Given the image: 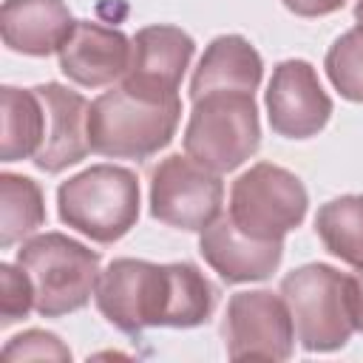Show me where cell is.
<instances>
[{"instance_id": "obj_18", "label": "cell", "mask_w": 363, "mask_h": 363, "mask_svg": "<svg viewBox=\"0 0 363 363\" xmlns=\"http://www.w3.org/2000/svg\"><path fill=\"white\" fill-rule=\"evenodd\" d=\"M45 221L43 190L34 179L0 173V247L28 238Z\"/></svg>"}, {"instance_id": "obj_1", "label": "cell", "mask_w": 363, "mask_h": 363, "mask_svg": "<svg viewBox=\"0 0 363 363\" xmlns=\"http://www.w3.org/2000/svg\"><path fill=\"white\" fill-rule=\"evenodd\" d=\"M182 116L179 96L150 99L113 88L91 102L88 139L91 150L113 159H147L170 145Z\"/></svg>"}, {"instance_id": "obj_10", "label": "cell", "mask_w": 363, "mask_h": 363, "mask_svg": "<svg viewBox=\"0 0 363 363\" xmlns=\"http://www.w3.org/2000/svg\"><path fill=\"white\" fill-rule=\"evenodd\" d=\"M267 116L269 128L286 139H309L329 122L332 99L306 60L275 65L267 88Z\"/></svg>"}, {"instance_id": "obj_3", "label": "cell", "mask_w": 363, "mask_h": 363, "mask_svg": "<svg viewBox=\"0 0 363 363\" xmlns=\"http://www.w3.org/2000/svg\"><path fill=\"white\" fill-rule=\"evenodd\" d=\"M17 264L34 284V309L43 318L77 312L96 292L99 252L62 233H43L26 241Z\"/></svg>"}, {"instance_id": "obj_25", "label": "cell", "mask_w": 363, "mask_h": 363, "mask_svg": "<svg viewBox=\"0 0 363 363\" xmlns=\"http://www.w3.org/2000/svg\"><path fill=\"white\" fill-rule=\"evenodd\" d=\"M354 23H357V31L363 34V0H357L354 6Z\"/></svg>"}, {"instance_id": "obj_6", "label": "cell", "mask_w": 363, "mask_h": 363, "mask_svg": "<svg viewBox=\"0 0 363 363\" xmlns=\"http://www.w3.org/2000/svg\"><path fill=\"white\" fill-rule=\"evenodd\" d=\"M306 187L286 167L258 162L233 182L230 218L252 238L281 241L306 216Z\"/></svg>"}, {"instance_id": "obj_17", "label": "cell", "mask_w": 363, "mask_h": 363, "mask_svg": "<svg viewBox=\"0 0 363 363\" xmlns=\"http://www.w3.org/2000/svg\"><path fill=\"white\" fill-rule=\"evenodd\" d=\"M0 119H3V139L0 156L3 162H20L37 156L45 139V108L37 91H20L6 85L0 91Z\"/></svg>"}, {"instance_id": "obj_9", "label": "cell", "mask_w": 363, "mask_h": 363, "mask_svg": "<svg viewBox=\"0 0 363 363\" xmlns=\"http://www.w3.org/2000/svg\"><path fill=\"white\" fill-rule=\"evenodd\" d=\"M224 343L230 360H286L295 343L286 301L267 289L235 292L224 315Z\"/></svg>"}, {"instance_id": "obj_16", "label": "cell", "mask_w": 363, "mask_h": 363, "mask_svg": "<svg viewBox=\"0 0 363 363\" xmlns=\"http://www.w3.org/2000/svg\"><path fill=\"white\" fill-rule=\"evenodd\" d=\"M264 74L261 54L238 34L216 37L190 79V99H199L210 91H250L255 94Z\"/></svg>"}, {"instance_id": "obj_12", "label": "cell", "mask_w": 363, "mask_h": 363, "mask_svg": "<svg viewBox=\"0 0 363 363\" xmlns=\"http://www.w3.org/2000/svg\"><path fill=\"white\" fill-rule=\"evenodd\" d=\"M45 108V139L34 156V164L45 173H60L88 156V113L91 105L82 94L68 91L60 82L34 88Z\"/></svg>"}, {"instance_id": "obj_15", "label": "cell", "mask_w": 363, "mask_h": 363, "mask_svg": "<svg viewBox=\"0 0 363 363\" xmlns=\"http://www.w3.org/2000/svg\"><path fill=\"white\" fill-rule=\"evenodd\" d=\"M77 20L62 0H6L0 9V34L11 51L48 57L60 51Z\"/></svg>"}, {"instance_id": "obj_4", "label": "cell", "mask_w": 363, "mask_h": 363, "mask_svg": "<svg viewBox=\"0 0 363 363\" xmlns=\"http://www.w3.org/2000/svg\"><path fill=\"white\" fill-rule=\"evenodd\" d=\"M281 298L292 315L295 335L306 352L346 346L354 326L352 281L329 264H306L281 281Z\"/></svg>"}, {"instance_id": "obj_8", "label": "cell", "mask_w": 363, "mask_h": 363, "mask_svg": "<svg viewBox=\"0 0 363 363\" xmlns=\"http://www.w3.org/2000/svg\"><path fill=\"white\" fill-rule=\"evenodd\" d=\"M224 201V182L193 156L173 153L150 173V216L179 230L210 227Z\"/></svg>"}, {"instance_id": "obj_20", "label": "cell", "mask_w": 363, "mask_h": 363, "mask_svg": "<svg viewBox=\"0 0 363 363\" xmlns=\"http://www.w3.org/2000/svg\"><path fill=\"white\" fill-rule=\"evenodd\" d=\"M326 74L343 99L363 102V34L357 28L335 40L326 54Z\"/></svg>"}, {"instance_id": "obj_2", "label": "cell", "mask_w": 363, "mask_h": 363, "mask_svg": "<svg viewBox=\"0 0 363 363\" xmlns=\"http://www.w3.org/2000/svg\"><path fill=\"white\" fill-rule=\"evenodd\" d=\"M57 210L71 230L96 244H113L139 218L136 173L119 164H94L60 184Z\"/></svg>"}, {"instance_id": "obj_14", "label": "cell", "mask_w": 363, "mask_h": 363, "mask_svg": "<svg viewBox=\"0 0 363 363\" xmlns=\"http://www.w3.org/2000/svg\"><path fill=\"white\" fill-rule=\"evenodd\" d=\"M60 71L85 88L111 85L125 77L130 62V40L108 26L77 20L68 40L60 45Z\"/></svg>"}, {"instance_id": "obj_19", "label": "cell", "mask_w": 363, "mask_h": 363, "mask_svg": "<svg viewBox=\"0 0 363 363\" xmlns=\"http://www.w3.org/2000/svg\"><path fill=\"white\" fill-rule=\"evenodd\" d=\"M323 247L352 267H363V196H337L315 216Z\"/></svg>"}, {"instance_id": "obj_22", "label": "cell", "mask_w": 363, "mask_h": 363, "mask_svg": "<svg viewBox=\"0 0 363 363\" xmlns=\"http://www.w3.org/2000/svg\"><path fill=\"white\" fill-rule=\"evenodd\" d=\"M6 360H71L68 346L43 329H28L17 337H11L3 349Z\"/></svg>"}, {"instance_id": "obj_5", "label": "cell", "mask_w": 363, "mask_h": 363, "mask_svg": "<svg viewBox=\"0 0 363 363\" xmlns=\"http://www.w3.org/2000/svg\"><path fill=\"white\" fill-rule=\"evenodd\" d=\"M261 145L258 105L250 91H210L193 99L184 150L216 173L235 170Z\"/></svg>"}, {"instance_id": "obj_13", "label": "cell", "mask_w": 363, "mask_h": 363, "mask_svg": "<svg viewBox=\"0 0 363 363\" xmlns=\"http://www.w3.org/2000/svg\"><path fill=\"white\" fill-rule=\"evenodd\" d=\"M199 252L227 284H247L264 281L278 269L284 244L252 238L230 216H218L201 230Z\"/></svg>"}, {"instance_id": "obj_24", "label": "cell", "mask_w": 363, "mask_h": 363, "mask_svg": "<svg viewBox=\"0 0 363 363\" xmlns=\"http://www.w3.org/2000/svg\"><path fill=\"white\" fill-rule=\"evenodd\" d=\"M352 281V309H354V326L363 332V267Z\"/></svg>"}, {"instance_id": "obj_7", "label": "cell", "mask_w": 363, "mask_h": 363, "mask_svg": "<svg viewBox=\"0 0 363 363\" xmlns=\"http://www.w3.org/2000/svg\"><path fill=\"white\" fill-rule=\"evenodd\" d=\"M99 312L125 335H139L147 326H164L170 301V264L139 258H116L96 281Z\"/></svg>"}, {"instance_id": "obj_23", "label": "cell", "mask_w": 363, "mask_h": 363, "mask_svg": "<svg viewBox=\"0 0 363 363\" xmlns=\"http://www.w3.org/2000/svg\"><path fill=\"white\" fill-rule=\"evenodd\" d=\"M343 3L346 0H284V6L295 11L298 17H323V14L337 11Z\"/></svg>"}, {"instance_id": "obj_21", "label": "cell", "mask_w": 363, "mask_h": 363, "mask_svg": "<svg viewBox=\"0 0 363 363\" xmlns=\"http://www.w3.org/2000/svg\"><path fill=\"white\" fill-rule=\"evenodd\" d=\"M0 318L3 326H11L14 320L26 318L34 309V284L28 272L11 264H0Z\"/></svg>"}, {"instance_id": "obj_11", "label": "cell", "mask_w": 363, "mask_h": 363, "mask_svg": "<svg viewBox=\"0 0 363 363\" xmlns=\"http://www.w3.org/2000/svg\"><path fill=\"white\" fill-rule=\"evenodd\" d=\"M193 37L176 26L139 28L130 40V62L122 85L139 96L173 99L179 96L176 91L193 60Z\"/></svg>"}]
</instances>
